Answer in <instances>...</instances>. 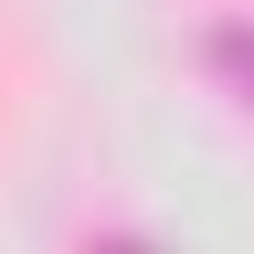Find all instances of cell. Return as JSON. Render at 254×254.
<instances>
[{
    "label": "cell",
    "instance_id": "obj_1",
    "mask_svg": "<svg viewBox=\"0 0 254 254\" xmlns=\"http://www.w3.org/2000/svg\"><path fill=\"white\" fill-rule=\"evenodd\" d=\"M212 64H222V74L254 95V32H244V21H233V32H212Z\"/></svg>",
    "mask_w": 254,
    "mask_h": 254
},
{
    "label": "cell",
    "instance_id": "obj_2",
    "mask_svg": "<svg viewBox=\"0 0 254 254\" xmlns=\"http://www.w3.org/2000/svg\"><path fill=\"white\" fill-rule=\"evenodd\" d=\"M85 254H148V244H127V233H117V244H85Z\"/></svg>",
    "mask_w": 254,
    "mask_h": 254
}]
</instances>
